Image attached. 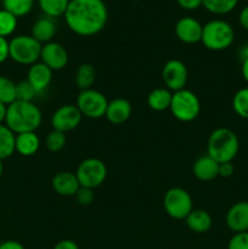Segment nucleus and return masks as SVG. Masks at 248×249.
<instances>
[{"instance_id": "a19ab883", "label": "nucleus", "mask_w": 248, "mask_h": 249, "mask_svg": "<svg viewBox=\"0 0 248 249\" xmlns=\"http://www.w3.org/2000/svg\"><path fill=\"white\" fill-rule=\"evenodd\" d=\"M241 73H242L243 79L248 84V60L242 61V66H241Z\"/></svg>"}, {"instance_id": "79ce46f5", "label": "nucleus", "mask_w": 248, "mask_h": 249, "mask_svg": "<svg viewBox=\"0 0 248 249\" xmlns=\"http://www.w3.org/2000/svg\"><path fill=\"white\" fill-rule=\"evenodd\" d=\"M238 56H240L241 61L248 60V44L241 46L240 51H238Z\"/></svg>"}, {"instance_id": "ddd939ff", "label": "nucleus", "mask_w": 248, "mask_h": 249, "mask_svg": "<svg viewBox=\"0 0 248 249\" xmlns=\"http://www.w3.org/2000/svg\"><path fill=\"white\" fill-rule=\"evenodd\" d=\"M202 29L203 26L195 17L186 16L180 18L175 24V36L181 43L196 44L202 39Z\"/></svg>"}, {"instance_id": "cd10ccee", "label": "nucleus", "mask_w": 248, "mask_h": 249, "mask_svg": "<svg viewBox=\"0 0 248 249\" xmlns=\"http://www.w3.org/2000/svg\"><path fill=\"white\" fill-rule=\"evenodd\" d=\"M16 101V83L10 78L0 75V102L9 106Z\"/></svg>"}, {"instance_id": "f8f14e48", "label": "nucleus", "mask_w": 248, "mask_h": 249, "mask_svg": "<svg viewBox=\"0 0 248 249\" xmlns=\"http://www.w3.org/2000/svg\"><path fill=\"white\" fill-rule=\"evenodd\" d=\"M40 62L48 66L51 71H61L67 66L68 53L63 45L56 41L43 44L40 53Z\"/></svg>"}, {"instance_id": "b1692460", "label": "nucleus", "mask_w": 248, "mask_h": 249, "mask_svg": "<svg viewBox=\"0 0 248 249\" xmlns=\"http://www.w3.org/2000/svg\"><path fill=\"white\" fill-rule=\"evenodd\" d=\"M15 138L16 134L11 129L7 128L5 124H0V160H1L14 155Z\"/></svg>"}, {"instance_id": "dca6fc26", "label": "nucleus", "mask_w": 248, "mask_h": 249, "mask_svg": "<svg viewBox=\"0 0 248 249\" xmlns=\"http://www.w3.org/2000/svg\"><path fill=\"white\" fill-rule=\"evenodd\" d=\"M51 186H53V191L60 196L71 197L77 194L80 185L75 177V173L58 172L53 177Z\"/></svg>"}, {"instance_id": "f257e3e1", "label": "nucleus", "mask_w": 248, "mask_h": 249, "mask_svg": "<svg viewBox=\"0 0 248 249\" xmlns=\"http://www.w3.org/2000/svg\"><path fill=\"white\" fill-rule=\"evenodd\" d=\"M63 17L73 33L92 36L106 27L108 10L104 0H71Z\"/></svg>"}, {"instance_id": "20e7f679", "label": "nucleus", "mask_w": 248, "mask_h": 249, "mask_svg": "<svg viewBox=\"0 0 248 249\" xmlns=\"http://www.w3.org/2000/svg\"><path fill=\"white\" fill-rule=\"evenodd\" d=\"M235 40V31L224 19H212L202 29V44L212 51H223L230 48Z\"/></svg>"}, {"instance_id": "6e6552de", "label": "nucleus", "mask_w": 248, "mask_h": 249, "mask_svg": "<svg viewBox=\"0 0 248 249\" xmlns=\"http://www.w3.org/2000/svg\"><path fill=\"white\" fill-rule=\"evenodd\" d=\"M75 177L80 187L96 189L101 186L107 178V167L99 158H87L78 165Z\"/></svg>"}, {"instance_id": "f03ea898", "label": "nucleus", "mask_w": 248, "mask_h": 249, "mask_svg": "<svg viewBox=\"0 0 248 249\" xmlns=\"http://www.w3.org/2000/svg\"><path fill=\"white\" fill-rule=\"evenodd\" d=\"M43 122L40 108L34 102L16 100L6 108L5 125L15 134L35 131Z\"/></svg>"}, {"instance_id": "7ed1b4c3", "label": "nucleus", "mask_w": 248, "mask_h": 249, "mask_svg": "<svg viewBox=\"0 0 248 249\" xmlns=\"http://www.w3.org/2000/svg\"><path fill=\"white\" fill-rule=\"evenodd\" d=\"M240 150V141L235 131L229 128H216L207 141V155L215 162H232Z\"/></svg>"}, {"instance_id": "a878e982", "label": "nucleus", "mask_w": 248, "mask_h": 249, "mask_svg": "<svg viewBox=\"0 0 248 249\" xmlns=\"http://www.w3.org/2000/svg\"><path fill=\"white\" fill-rule=\"evenodd\" d=\"M240 0H202V6L214 15H226L235 10Z\"/></svg>"}, {"instance_id": "ea45409f", "label": "nucleus", "mask_w": 248, "mask_h": 249, "mask_svg": "<svg viewBox=\"0 0 248 249\" xmlns=\"http://www.w3.org/2000/svg\"><path fill=\"white\" fill-rule=\"evenodd\" d=\"M0 249H24V247L22 243L18 242V241L9 240L0 243Z\"/></svg>"}, {"instance_id": "473e14b6", "label": "nucleus", "mask_w": 248, "mask_h": 249, "mask_svg": "<svg viewBox=\"0 0 248 249\" xmlns=\"http://www.w3.org/2000/svg\"><path fill=\"white\" fill-rule=\"evenodd\" d=\"M228 249H248V231L235 233L229 241Z\"/></svg>"}, {"instance_id": "1a4fd4ad", "label": "nucleus", "mask_w": 248, "mask_h": 249, "mask_svg": "<svg viewBox=\"0 0 248 249\" xmlns=\"http://www.w3.org/2000/svg\"><path fill=\"white\" fill-rule=\"evenodd\" d=\"M75 106L83 117L90 119H100L106 114L108 100L101 91L95 89L82 90L77 96Z\"/></svg>"}, {"instance_id": "2f4dec72", "label": "nucleus", "mask_w": 248, "mask_h": 249, "mask_svg": "<svg viewBox=\"0 0 248 249\" xmlns=\"http://www.w3.org/2000/svg\"><path fill=\"white\" fill-rule=\"evenodd\" d=\"M38 96L35 89L31 85L28 80H23L16 84V100L18 101L33 102V100Z\"/></svg>"}, {"instance_id": "39448f33", "label": "nucleus", "mask_w": 248, "mask_h": 249, "mask_svg": "<svg viewBox=\"0 0 248 249\" xmlns=\"http://www.w3.org/2000/svg\"><path fill=\"white\" fill-rule=\"evenodd\" d=\"M43 44L32 36L21 34L9 41L10 58L22 66H32L39 62Z\"/></svg>"}, {"instance_id": "c03bdc74", "label": "nucleus", "mask_w": 248, "mask_h": 249, "mask_svg": "<svg viewBox=\"0 0 248 249\" xmlns=\"http://www.w3.org/2000/svg\"><path fill=\"white\" fill-rule=\"evenodd\" d=\"M2 173H4V165H2V160H0V178H1Z\"/></svg>"}, {"instance_id": "a211bd4d", "label": "nucleus", "mask_w": 248, "mask_h": 249, "mask_svg": "<svg viewBox=\"0 0 248 249\" xmlns=\"http://www.w3.org/2000/svg\"><path fill=\"white\" fill-rule=\"evenodd\" d=\"M219 163L208 155H203L195 160L192 173L199 181H212L218 177Z\"/></svg>"}, {"instance_id": "e433bc0d", "label": "nucleus", "mask_w": 248, "mask_h": 249, "mask_svg": "<svg viewBox=\"0 0 248 249\" xmlns=\"http://www.w3.org/2000/svg\"><path fill=\"white\" fill-rule=\"evenodd\" d=\"M7 58H10L9 40L6 38L0 36V65L4 63Z\"/></svg>"}, {"instance_id": "f704fd0d", "label": "nucleus", "mask_w": 248, "mask_h": 249, "mask_svg": "<svg viewBox=\"0 0 248 249\" xmlns=\"http://www.w3.org/2000/svg\"><path fill=\"white\" fill-rule=\"evenodd\" d=\"M177 5L187 11H194L202 6V0H177Z\"/></svg>"}, {"instance_id": "423d86ee", "label": "nucleus", "mask_w": 248, "mask_h": 249, "mask_svg": "<svg viewBox=\"0 0 248 249\" xmlns=\"http://www.w3.org/2000/svg\"><path fill=\"white\" fill-rule=\"evenodd\" d=\"M169 109L175 119L189 123L195 121L201 113V101L194 91L181 89L173 92Z\"/></svg>"}, {"instance_id": "4be33fe9", "label": "nucleus", "mask_w": 248, "mask_h": 249, "mask_svg": "<svg viewBox=\"0 0 248 249\" xmlns=\"http://www.w3.org/2000/svg\"><path fill=\"white\" fill-rule=\"evenodd\" d=\"M173 92L167 88H156L148 94L147 105L156 112L167 111L170 107Z\"/></svg>"}, {"instance_id": "58836bf2", "label": "nucleus", "mask_w": 248, "mask_h": 249, "mask_svg": "<svg viewBox=\"0 0 248 249\" xmlns=\"http://www.w3.org/2000/svg\"><path fill=\"white\" fill-rule=\"evenodd\" d=\"M238 22H240L241 27L246 31H248V5H246L242 10H241L240 15H238Z\"/></svg>"}, {"instance_id": "2eb2a0df", "label": "nucleus", "mask_w": 248, "mask_h": 249, "mask_svg": "<svg viewBox=\"0 0 248 249\" xmlns=\"http://www.w3.org/2000/svg\"><path fill=\"white\" fill-rule=\"evenodd\" d=\"M27 80L35 89L36 94L41 95L50 87L51 80H53V71L39 61L29 67L28 73H27Z\"/></svg>"}, {"instance_id": "37998d69", "label": "nucleus", "mask_w": 248, "mask_h": 249, "mask_svg": "<svg viewBox=\"0 0 248 249\" xmlns=\"http://www.w3.org/2000/svg\"><path fill=\"white\" fill-rule=\"evenodd\" d=\"M6 108L7 106H5L4 104L0 102V124L5 123V117H6Z\"/></svg>"}, {"instance_id": "412c9836", "label": "nucleus", "mask_w": 248, "mask_h": 249, "mask_svg": "<svg viewBox=\"0 0 248 249\" xmlns=\"http://www.w3.org/2000/svg\"><path fill=\"white\" fill-rule=\"evenodd\" d=\"M186 225L192 232L204 233L213 225V219L211 214L203 209H194L185 219Z\"/></svg>"}, {"instance_id": "4468645a", "label": "nucleus", "mask_w": 248, "mask_h": 249, "mask_svg": "<svg viewBox=\"0 0 248 249\" xmlns=\"http://www.w3.org/2000/svg\"><path fill=\"white\" fill-rule=\"evenodd\" d=\"M225 223L235 233L248 231V202L241 201L232 204L225 215Z\"/></svg>"}, {"instance_id": "0eeeda50", "label": "nucleus", "mask_w": 248, "mask_h": 249, "mask_svg": "<svg viewBox=\"0 0 248 249\" xmlns=\"http://www.w3.org/2000/svg\"><path fill=\"white\" fill-rule=\"evenodd\" d=\"M163 207L170 218L182 220L194 211V201L189 192L181 187H172L163 197Z\"/></svg>"}, {"instance_id": "a18cd8bd", "label": "nucleus", "mask_w": 248, "mask_h": 249, "mask_svg": "<svg viewBox=\"0 0 248 249\" xmlns=\"http://www.w3.org/2000/svg\"><path fill=\"white\" fill-rule=\"evenodd\" d=\"M131 1H139V0H131Z\"/></svg>"}, {"instance_id": "aec40b11", "label": "nucleus", "mask_w": 248, "mask_h": 249, "mask_svg": "<svg viewBox=\"0 0 248 249\" xmlns=\"http://www.w3.org/2000/svg\"><path fill=\"white\" fill-rule=\"evenodd\" d=\"M56 34V24L53 22V18L50 17H40L34 22L32 27V34L34 39L39 41L40 44H46L53 41V36Z\"/></svg>"}, {"instance_id": "72a5a7b5", "label": "nucleus", "mask_w": 248, "mask_h": 249, "mask_svg": "<svg viewBox=\"0 0 248 249\" xmlns=\"http://www.w3.org/2000/svg\"><path fill=\"white\" fill-rule=\"evenodd\" d=\"M75 201L78 202V204L83 207L90 206L94 201V190L87 189V187H79V190L77 191V194L74 195Z\"/></svg>"}, {"instance_id": "f3484780", "label": "nucleus", "mask_w": 248, "mask_h": 249, "mask_svg": "<svg viewBox=\"0 0 248 249\" xmlns=\"http://www.w3.org/2000/svg\"><path fill=\"white\" fill-rule=\"evenodd\" d=\"M131 116V105L130 102L123 97H117V99L108 101V106H107L106 114L105 117L109 123L114 124V125H119L123 124L130 118Z\"/></svg>"}, {"instance_id": "c85d7f7f", "label": "nucleus", "mask_w": 248, "mask_h": 249, "mask_svg": "<svg viewBox=\"0 0 248 249\" xmlns=\"http://www.w3.org/2000/svg\"><path fill=\"white\" fill-rule=\"evenodd\" d=\"M232 108L238 117L248 119V87L242 88L233 95Z\"/></svg>"}, {"instance_id": "9b49d317", "label": "nucleus", "mask_w": 248, "mask_h": 249, "mask_svg": "<svg viewBox=\"0 0 248 249\" xmlns=\"http://www.w3.org/2000/svg\"><path fill=\"white\" fill-rule=\"evenodd\" d=\"M82 118V113L75 105H63L58 107L51 116V126L53 130L66 134L78 128Z\"/></svg>"}, {"instance_id": "5701e85b", "label": "nucleus", "mask_w": 248, "mask_h": 249, "mask_svg": "<svg viewBox=\"0 0 248 249\" xmlns=\"http://www.w3.org/2000/svg\"><path fill=\"white\" fill-rule=\"evenodd\" d=\"M95 80H96V70L94 66L91 63H82L74 74V82L78 89L80 91L91 89Z\"/></svg>"}, {"instance_id": "6ab92c4d", "label": "nucleus", "mask_w": 248, "mask_h": 249, "mask_svg": "<svg viewBox=\"0 0 248 249\" xmlns=\"http://www.w3.org/2000/svg\"><path fill=\"white\" fill-rule=\"evenodd\" d=\"M40 148V139L35 131L16 134L15 138V152L23 157H31L35 155Z\"/></svg>"}, {"instance_id": "9d476101", "label": "nucleus", "mask_w": 248, "mask_h": 249, "mask_svg": "<svg viewBox=\"0 0 248 249\" xmlns=\"http://www.w3.org/2000/svg\"><path fill=\"white\" fill-rule=\"evenodd\" d=\"M187 79H189V71L182 61L172 58L164 63L162 68V80L165 88L170 91L175 92L185 89Z\"/></svg>"}, {"instance_id": "393cba45", "label": "nucleus", "mask_w": 248, "mask_h": 249, "mask_svg": "<svg viewBox=\"0 0 248 249\" xmlns=\"http://www.w3.org/2000/svg\"><path fill=\"white\" fill-rule=\"evenodd\" d=\"M71 0H38V4L43 14L50 18L63 16Z\"/></svg>"}, {"instance_id": "bb28decb", "label": "nucleus", "mask_w": 248, "mask_h": 249, "mask_svg": "<svg viewBox=\"0 0 248 249\" xmlns=\"http://www.w3.org/2000/svg\"><path fill=\"white\" fill-rule=\"evenodd\" d=\"M34 6V0H2V9L15 17L27 16Z\"/></svg>"}, {"instance_id": "7c9ffc66", "label": "nucleus", "mask_w": 248, "mask_h": 249, "mask_svg": "<svg viewBox=\"0 0 248 249\" xmlns=\"http://www.w3.org/2000/svg\"><path fill=\"white\" fill-rule=\"evenodd\" d=\"M66 142H67V138L66 134L58 130H51L50 133L46 135L45 139V146L50 152H58L65 147Z\"/></svg>"}, {"instance_id": "4c0bfd02", "label": "nucleus", "mask_w": 248, "mask_h": 249, "mask_svg": "<svg viewBox=\"0 0 248 249\" xmlns=\"http://www.w3.org/2000/svg\"><path fill=\"white\" fill-rule=\"evenodd\" d=\"M53 249H79L77 243L72 240H62L55 245Z\"/></svg>"}, {"instance_id": "c756f323", "label": "nucleus", "mask_w": 248, "mask_h": 249, "mask_svg": "<svg viewBox=\"0 0 248 249\" xmlns=\"http://www.w3.org/2000/svg\"><path fill=\"white\" fill-rule=\"evenodd\" d=\"M17 17L6 10H0V36L6 38L12 36L17 28Z\"/></svg>"}, {"instance_id": "c9c22d12", "label": "nucleus", "mask_w": 248, "mask_h": 249, "mask_svg": "<svg viewBox=\"0 0 248 249\" xmlns=\"http://www.w3.org/2000/svg\"><path fill=\"white\" fill-rule=\"evenodd\" d=\"M233 172H235V168H233L232 162L220 163V164H219L218 177H221V178H230V177H232Z\"/></svg>"}]
</instances>
